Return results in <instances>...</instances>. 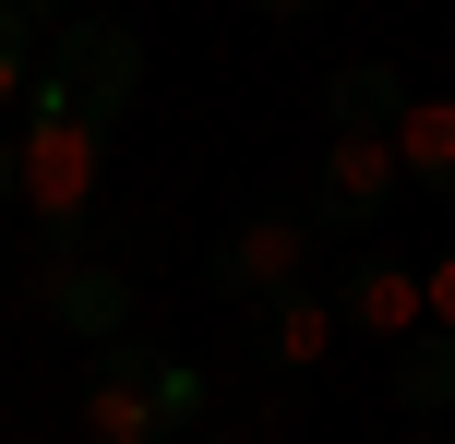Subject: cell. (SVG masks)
Returning a JSON list of instances; mask_svg holds the SVG:
<instances>
[{
  "label": "cell",
  "mask_w": 455,
  "mask_h": 444,
  "mask_svg": "<svg viewBox=\"0 0 455 444\" xmlns=\"http://www.w3.org/2000/svg\"><path fill=\"white\" fill-rule=\"evenodd\" d=\"M12 157H24V216L72 253V240L96 229V192H108V120H84L60 85H36V96H24Z\"/></svg>",
  "instance_id": "6da1fadb"
},
{
  "label": "cell",
  "mask_w": 455,
  "mask_h": 444,
  "mask_svg": "<svg viewBox=\"0 0 455 444\" xmlns=\"http://www.w3.org/2000/svg\"><path fill=\"white\" fill-rule=\"evenodd\" d=\"M312 216L299 205H251L240 229H216V253H204V288L216 301H240V312H264L275 288H312Z\"/></svg>",
  "instance_id": "7a4b0ae2"
},
{
  "label": "cell",
  "mask_w": 455,
  "mask_h": 444,
  "mask_svg": "<svg viewBox=\"0 0 455 444\" xmlns=\"http://www.w3.org/2000/svg\"><path fill=\"white\" fill-rule=\"evenodd\" d=\"M408 192V168H395V133H336L323 144V168L299 181V216H312L323 240H347L360 253V229H384V205Z\"/></svg>",
  "instance_id": "3957f363"
},
{
  "label": "cell",
  "mask_w": 455,
  "mask_h": 444,
  "mask_svg": "<svg viewBox=\"0 0 455 444\" xmlns=\"http://www.w3.org/2000/svg\"><path fill=\"white\" fill-rule=\"evenodd\" d=\"M36 85H60L84 120H120V109L144 96V36H132L120 12H72L60 36H48V72H36Z\"/></svg>",
  "instance_id": "277c9868"
},
{
  "label": "cell",
  "mask_w": 455,
  "mask_h": 444,
  "mask_svg": "<svg viewBox=\"0 0 455 444\" xmlns=\"http://www.w3.org/2000/svg\"><path fill=\"white\" fill-rule=\"evenodd\" d=\"M156 373H168V349L108 336V349H96V373H84V397H72L84 444H180V432H168V408H156Z\"/></svg>",
  "instance_id": "5b68a950"
},
{
  "label": "cell",
  "mask_w": 455,
  "mask_h": 444,
  "mask_svg": "<svg viewBox=\"0 0 455 444\" xmlns=\"http://www.w3.org/2000/svg\"><path fill=\"white\" fill-rule=\"evenodd\" d=\"M323 301H336V325H360L371 349H408L419 325H432V301H419V264H395V253H347L336 264V288H323Z\"/></svg>",
  "instance_id": "8992f818"
},
{
  "label": "cell",
  "mask_w": 455,
  "mask_h": 444,
  "mask_svg": "<svg viewBox=\"0 0 455 444\" xmlns=\"http://www.w3.org/2000/svg\"><path fill=\"white\" fill-rule=\"evenodd\" d=\"M336 301H323V288H275L264 312H251V373H275V384H299V373H323V360H336Z\"/></svg>",
  "instance_id": "52a82bcc"
},
{
  "label": "cell",
  "mask_w": 455,
  "mask_h": 444,
  "mask_svg": "<svg viewBox=\"0 0 455 444\" xmlns=\"http://www.w3.org/2000/svg\"><path fill=\"white\" fill-rule=\"evenodd\" d=\"M48 325H72V336H132V277H108V264H60L48 277Z\"/></svg>",
  "instance_id": "ba28073f"
},
{
  "label": "cell",
  "mask_w": 455,
  "mask_h": 444,
  "mask_svg": "<svg viewBox=\"0 0 455 444\" xmlns=\"http://www.w3.org/2000/svg\"><path fill=\"white\" fill-rule=\"evenodd\" d=\"M323 120H336V133H395V120H408V85H395V61H336V85H323Z\"/></svg>",
  "instance_id": "9c48e42d"
},
{
  "label": "cell",
  "mask_w": 455,
  "mask_h": 444,
  "mask_svg": "<svg viewBox=\"0 0 455 444\" xmlns=\"http://www.w3.org/2000/svg\"><path fill=\"white\" fill-rule=\"evenodd\" d=\"M395 168L455 205V96H408V120H395Z\"/></svg>",
  "instance_id": "30bf717a"
},
{
  "label": "cell",
  "mask_w": 455,
  "mask_h": 444,
  "mask_svg": "<svg viewBox=\"0 0 455 444\" xmlns=\"http://www.w3.org/2000/svg\"><path fill=\"white\" fill-rule=\"evenodd\" d=\"M395 408H408V421H443L455 408V325H419L408 349H395Z\"/></svg>",
  "instance_id": "8fae6325"
},
{
  "label": "cell",
  "mask_w": 455,
  "mask_h": 444,
  "mask_svg": "<svg viewBox=\"0 0 455 444\" xmlns=\"http://www.w3.org/2000/svg\"><path fill=\"white\" fill-rule=\"evenodd\" d=\"M36 72H48V0H0V120L36 96Z\"/></svg>",
  "instance_id": "7c38bea8"
},
{
  "label": "cell",
  "mask_w": 455,
  "mask_h": 444,
  "mask_svg": "<svg viewBox=\"0 0 455 444\" xmlns=\"http://www.w3.org/2000/svg\"><path fill=\"white\" fill-rule=\"evenodd\" d=\"M419 301H432V325H455V253L432 264V277H419Z\"/></svg>",
  "instance_id": "4fadbf2b"
},
{
  "label": "cell",
  "mask_w": 455,
  "mask_h": 444,
  "mask_svg": "<svg viewBox=\"0 0 455 444\" xmlns=\"http://www.w3.org/2000/svg\"><path fill=\"white\" fill-rule=\"evenodd\" d=\"M0 205H24V157H12V133H0Z\"/></svg>",
  "instance_id": "5bb4252c"
},
{
  "label": "cell",
  "mask_w": 455,
  "mask_h": 444,
  "mask_svg": "<svg viewBox=\"0 0 455 444\" xmlns=\"http://www.w3.org/2000/svg\"><path fill=\"white\" fill-rule=\"evenodd\" d=\"M251 12H264V24H312L323 0H251Z\"/></svg>",
  "instance_id": "9a60e30c"
},
{
  "label": "cell",
  "mask_w": 455,
  "mask_h": 444,
  "mask_svg": "<svg viewBox=\"0 0 455 444\" xmlns=\"http://www.w3.org/2000/svg\"><path fill=\"white\" fill-rule=\"evenodd\" d=\"M192 444H264V432H240V421H204V432H192Z\"/></svg>",
  "instance_id": "2e32d148"
},
{
  "label": "cell",
  "mask_w": 455,
  "mask_h": 444,
  "mask_svg": "<svg viewBox=\"0 0 455 444\" xmlns=\"http://www.w3.org/2000/svg\"><path fill=\"white\" fill-rule=\"evenodd\" d=\"M395 444H443V432H432V421H408V432H395Z\"/></svg>",
  "instance_id": "e0dca14e"
}]
</instances>
